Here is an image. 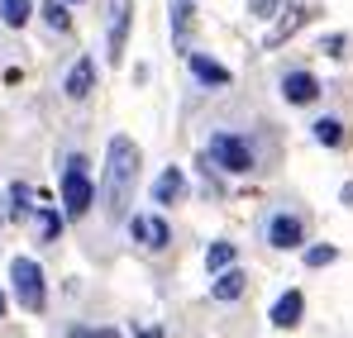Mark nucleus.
<instances>
[{
	"mask_svg": "<svg viewBox=\"0 0 353 338\" xmlns=\"http://www.w3.org/2000/svg\"><path fill=\"white\" fill-rule=\"evenodd\" d=\"M139 143L129 134H115L110 148H105V171H101V205L110 215V224L129 220V205H134V191H139Z\"/></svg>",
	"mask_w": 353,
	"mask_h": 338,
	"instance_id": "1",
	"label": "nucleus"
},
{
	"mask_svg": "<svg viewBox=\"0 0 353 338\" xmlns=\"http://www.w3.org/2000/svg\"><path fill=\"white\" fill-rule=\"evenodd\" d=\"M210 162H215L220 171L248 176V171H258V153H253V143H248L243 134H230V129H220V134L210 138Z\"/></svg>",
	"mask_w": 353,
	"mask_h": 338,
	"instance_id": "2",
	"label": "nucleus"
},
{
	"mask_svg": "<svg viewBox=\"0 0 353 338\" xmlns=\"http://www.w3.org/2000/svg\"><path fill=\"white\" fill-rule=\"evenodd\" d=\"M86 210H91V176H86V158L72 153L62 162V215L86 220Z\"/></svg>",
	"mask_w": 353,
	"mask_h": 338,
	"instance_id": "3",
	"label": "nucleus"
},
{
	"mask_svg": "<svg viewBox=\"0 0 353 338\" xmlns=\"http://www.w3.org/2000/svg\"><path fill=\"white\" fill-rule=\"evenodd\" d=\"M10 282H14V295H19V305H24L29 315L43 310L48 286H43V267H39L34 257H14V262H10Z\"/></svg>",
	"mask_w": 353,
	"mask_h": 338,
	"instance_id": "4",
	"label": "nucleus"
},
{
	"mask_svg": "<svg viewBox=\"0 0 353 338\" xmlns=\"http://www.w3.org/2000/svg\"><path fill=\"white\" fill-rule=\"evenodd\" d=\"M310 10H315V0H287V5H277V24L268 29V48H282L296 29L310 19Z\"/></svg>",
	"mask_w": 353,
	"mask_h": 338,
	"instance_id": "5",
	"label": "nucleus"
},
{
	"mask_svg": "<svg viewBox=\"0 0 353 338\" xmlns=\"http://www.w3.org/2000/svg\"><path fill=\"white\" fill-rule=\"evenodd\" d=\"M129 24H134V0H110V29H105V43H110V57H124L129 48Z\"/></svg>",
	"mask_w": 353,
	"mask_h": 338,
	"instance_id": "6",
	"label": "nucleus"
},
{
	"mask_svg": "<svg viewBox=\"0 0 353 338\" xmlns=\"http://www.w3.org/2000/svg\"><path fill=\"white\" fill-rule=\"evenodd\" d=\"M268 243L272 248H301L305 243V224L296 215H272L268 220Z\"/></svg>",
	"mask_w": 353,
	"mask_h": 338,
	"instance_id": "7",
	"label": "nucleus"
},
{
	"mask_svg": "<svg viewBox=\"0 0 353 338\" xmlns=\"http://www.w3.org/2000/svg\"><path fill=\"white\" fill-rule=\"evenodd\" d=\"M282 96H287L292 105H310V101L320 96V81H315L310 72H287V76H282Z\"/></svg>",
	"mask_w": 353,
	"mask_h": 338,
	"instance_id": "8",
	"label": "nucleus"
},
{
	"mask_svg": "<svg viewBox=\"0 0 353 338\" xmlns=\"http://www.w3.org/2000/svg\"><path fill=\"white\" fill-rule=\"evenodd\" d=\"M186 67H191V76H196L201 86H230V67L210 62L205 53H186Z\"/></svg>",
	"mask_w": 353,
	"mask_h": 338,
	"instance_id": "9",
	"label": "nucleus"
},
{
	"mask_svg": "<svg viewBox=\"0 0 353 338\" xmlns=\"http://www.w3.org/2000/svg\"><path fill=\"white\" fill-rule=\"evenodd\" d=\"M91 86H96V67H91V57H77V67L67 72L62 91H67L72 101H86V96H91Z\"/></svg>",
	"mask_w": 353,
	"mask_h": 338,
	"instance_id": "10",
	"label": "nucleus"
},
{
	"mask_svg": "<svg viewBox=\"0 0 353 338\" xmlns=\"http://www.w3.org/2000/svg\"><path fill=\"white\" fill-rule=\"evenodd\" d=\"M134 238L143 248H168L172 243V229H168V220H158V215H143V220H134Z\"/></svg>",
	"mask_w": 353,
	"mask_h": 338,
	"instance_id": "11",
	"label": "nucleus"
},
{
	"mask_svg": "<svg viewBox=\"0 0 353 338\" xmlns=\"http://www.w3.org/2000/svg\"><path fill=\"white\" fill-rule=\"evenodd\" d=\"M181 191H186V176H181V167H163V176L153 181V205H172Z\"/></svg>",
	"mask_w": 353,
	"mask_h": 338,
	"instance_id": "12",
	"label": "nucleus"
},
{
	"mask_svg": "<svg viewBox=\"0 0 353 338\" xmlns=\"http://www.w3.org/2000/svg\"><path fill=\"white\" fill-rule=\"evenodd\" d=\"M243 291H248V277H243V272H234V267H230V272H225V267L215 272V286H210L215 300H239Z\"/></svg>",
	"mask_w": 353,
	"mask_h": 338,
	"instance_id": "13",
	"label": "nucleus"
},
{
	"mask_svg": "<svg viewBox=\"0 0 353 338\" xmlns=\"http://www.w3.org/2000/svg\"><path fill=\"white\" fill-rule=\"evenodd\" d=\"M301 310H305L301 291H287V295L272 305V324H277V329H292V324H301Z\"/></svg>",
	"mask_w": 353,
	"mask_h": 338,
	"instance_id": "14",
	"label": "nucleus"
},
{
	"mask_svg": "<svg viewBox=\"0 0 353 338\" xmlns=\"http://www.w3.org/2000/svg\"><path fill=\"white\" fill-rule=\"evenodd\" d=\"M29 215H34V191L24 181H14L10 186V220H29Z\"/></svg>",
	"mask_w": 353,
	"mask_h": 338,
	"instance_id": "15",
	"label": "nucleus"
},
{
	"mask_svg": "<svg viewBox=\"0 0 353 338\" xmlns=\"http://www.w3.org/2000/svg\"><path fill=\"white\" fill-rule=\"evenodd\" d=\"M29 14H34V0H0V19H5L10 29H24Z\"/></svg>",
	"mask_w": 353,
	"mask_h": 338,
	"instance_id": "16",
	"label": "nucleus"
},
{
	"mask_svg": "<svg viewBox=\"0 0 353 338\" xmlns=\"http://www.w3.org/2000/svg\"><path fill=\"white\" fill-rule=\"evenodd\" d=\"M34 224H39V238H43V243H53V238L62 233V220L48 210V205H39V210H34Z\"/></svg>",
	"mask_w": 353,
	"mask_h": 338,
	"instance_id": "17",
	"label": "nucleus"
},
{
	"mask_svg": "<svg viewBox=\"0 0 353 338\" xmlns=\"http://www.w3.org/2000/svg\"><path fill=\"white\" fill-rule=\"evenodd\" d=\"M315 138H320L325 148H339V143H344V124H339V119H320V124H315Z\"/></svg>",
	"mask_w": 353,
	"mask_h": 338,
	"instance_id": "18",
	"label": "nucleus"
},
{
	"mask_svg": "<svg viewBox=\"0 0 353 338\" xmlns=\"http://www.w3.org/2000/svg\"><path fill=\"white\" fill-rule=\"evenodd\" d=\"M43 19H48L53 34H67V24H72V19H67V0H48V5H43Z\"/></svg>",
	"mask_w": 353,
	"mask_h": 338,
	"instance_id": "19",
	"label": "nucleus"
},
{
	"mask_svg": "<svg viewBox=\"0 0 353 338\" xmlns=\"http://www.w3.org/2000/svg\"><path fill=\"white\" fill-rule=\"evenodd\" d=\"M205 262H210V272H220V267H234V243H210Z\"/></svg>",
	"mask_w": 353,
	"mask_h": 338,
	"instance_id": "20",
	"label": "nucleus"
},
{
	"mask_svg": "<svg viewBox=\"0 0 353 338\" xmlns=\"http://www.w3.org/2000/svg\"><path fill=\"white\" fill-rule=\"evenodd\" d=\"M186 14H191V0H172V39L186 43Z\"/></svg>",
	"mask_w": 353,
	"mask_h": 338,
	"instance_id": "21",
	"label": "nucleus"
},
{
	"mask_svg": "<svg viewBox=\"0 0 353 338\" xmlns=\"http://www.w3.org/2000/svg\"><path fill=\"white\" fill-rule=\"evenodd\" d=\"M334 257H339V248H330V243H320V248H310V253H305V267H330Z\"/></svg>",
	"mask_w": 353,
	"mask_h": 338,
	"instance_id": "22",
	"label": "nucleus"
},
{
	"mask_svg": "<svg viewBox=\"0 0 353 338\" xmlns=\"http://www.w3.org/2000/svg\"><path fill=\"white\" fill-rule=\"evenodd\" d=\"M277 5H282V0H248V14H253V19H272Z\"/></svg>",
	"mask_w": 353,
	"mask_h": 338,
	"instance_id": "23",
	"label": "nucleus"
},
{
	"mask_svg": "<svg viewBox=\"0 0 353 338\" xmlns=\"http://www.w3.org/2000/svg\"><path fill=\"white\" fill-rule=\"evenodd\" d=\"M62 338H119L115 329H67Z\"/></svg>",
	"mask_w": 353,
	"mask_h": 338,
	"instance_id": "24",
	"label": "nucleus"
},
{
	"mask_svg": "<svg viewBox=\"0 0 353 338\" xmlns=\"http://www.w3.org/2000/svg\"><path fill=\"white\" fill-rule=\"evenodd\" d=\"M139 338H163V334L158 329H139Z\"/></svg>",
	"mask_w": 353,
	"mask_h": 338,
	"instance_id": "25",
	"label": "nucleus"
},
{
	"mask_svg": "<svg viewBox=\"0 0 353 338\" xmlns=\"http://www.w3.org/2000/svg\"><path fill=\"white\" fill-rule=\"evenodd\" d=\"M344 205H353V181H349V186H344Z\"/></svg>",
	"mask_w": 353,
	"mask_h": 338,
	"instance_id": "26",
	"label": "nucleus"
},
{
	"mask_svg": "<svg viewBox=\"0 0 353 338\" xmlns=\"http://www.w3.org/2000/svg\"><path fill=\"white\" fill-rule=\"evenodd\" d=\"M5 305H10V300H5V291H0V315H5Z\"/></svg>",
	"mask_w": 353,
	"mask_h": 338,
	"instance_id": "27",
	"label": "nucleus"
},
{
	"mask_svg": "<svg viewBox=\"0 0 353 338\" xmlns=\"http://www.w3.org/2000/svg\"><path fill=\"white\" fill-rule=\"evenodd\" d=\"M67 5H77V0H67Z\"/></svg>",
	"mask_w": 353,
	"mask_h": 338,
	"instance_id": "28",
	"label": "nucleus"
}]
</instances>
